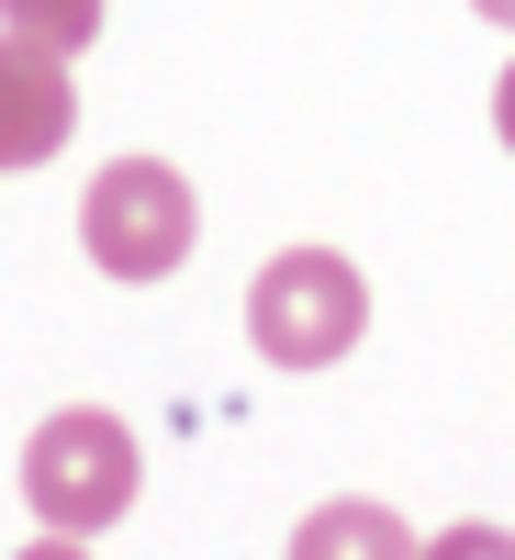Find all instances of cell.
<instances>
[{
    "instance_id": "1",
    "label": "cell",
    "mask_w": 515,
    "mask_h": 560,
    "mask_svg": "<svg viewBox=\"0 0 515 560\" xmlns=\"http://www.w3.org/2000/svg\"><path fill=\"white\" fill-rule=\"evenodd\" d=\"M370 325V280L337 258V247H280L258 280H247V337L269 370H337Z\"/></svg>"
},
{
    "instance_id": "2",
    "label": "cell",
    "mask_w": 515,
    "mask_h": 560,
    "mask_svg": "<svg viewBox=\"0 0 515 560\" xmlns=\"http://www.w3.org/2000/svg\"><path fill=\"white\" fill-rule=\"evenodd\" d=\"M134 482H147V459H134L124 415H102V404H68V415H45L23 438V504L45 527H68V538H102L134 504Z\"/></svg>"
},
{
    "instance_id": "3",
    "label": "cell",
    "mask_w": 515,
    "mask_h": 560,
    "mask_svg": "<svg viewBox=\"0 0 515 560\" xmlns=\"http://www.w3.org/2000/svg\"><path fill=\"white\" fill-rule=\"evenodd\" d=\"M191 236H202V213H191V179L168 158H113L79 202V247L102 280H168L191 258Z\"/></svg>"
},
{
    "instance_id": "4",
    "label": "cell",
    "mask_w": 515,
    "mask_h": 560,
    "mask_svg": "<svg viewBox=\"0 0 515 560\" xmlns=\"http://www.w3.org/2000/svg\"><path fill=\"white\" fill-rule=\"evenodd\" d=\"M68 124H79L68 57L0 23V179H12V168H45V158L68 147Z\"/></svg>"
},
{
    "instance_id": "5",
    "label": "cell",
    "mask_w": 515,
    "mask_h": 560,
    "mask_svg": "<svg viewBox=\"0 0 515 560\" xmlns=\"http://www.w3.org/2000/svg\"><path fill=\"white\" fill-rule=\"evenodd\" d=\"M426 538H414L393 504H370V493H337V504H314V516L292 527V560H414Z\"/></svg>"
},
{
    "instance_id": "6",
    "label": "cell",
    "mask_w": 515,
    "mask_h": 560,
    "mask_svg": "<svg viewBox=\"0 0 515 560\" xmlns=\"http://www.w3.org/2000/svg\"><path fill=\"white\" fill-rule=\"evenodd\" d=\"M0 23L34 34V45H57V57H79V45L102 34V0H0Z\"/></svg>"
},
{
    "instance_id": "7",
    "label": "cell",
    "mask_w": 515,
    "mask_h": 560,
    "mask_svg": "<svg viewBox=\"0 0 515 560\" xmlns=\"http://www.w3.org/2000/svg\"><path fill=\"white\" fill-rule=\"evenodd\" d=\"M414 560H515V527H437Z\"/></svg>"
},
{
    "instance_id": "8",
    "label": "cell",
    "mask_w": 515,
    "mask_h": 560,
    "mask_svg": "<svg viewBox=\"0 0 515 560\" xmlns=\"http://www.w3.org/2000/svg\"><path fill=\"white\" fill-rule=\"evenodd\" d=\"M23 560H90V538H68V527H45V538H34Z\"/></svg>"
},
{
    "instance_id": "9",
    "label": "cell",
    "mask_w": 515,
    "mask_h": 560,
    "mask_svg": "<svg viewBox=\"0 0 515 560\" xmlns=\"http://www.w3.org/2000/svg\"><path fill=\"white\" fill-rule=\"evenodd\" d=\"M493 124H504V147H515V68H504V90H493Z\"/></svg>"
},
{
    "instance_id": "10",
    "label": "cell",
    "mask_w": 515,
    "mask_h": 560,
    "mask_svg": "<svg viewBox=\"0 0 515 560\" xmlns=\"http://www.w3.org/2000/svg\"><path fill=\"white\" fill-rule=\"evenodd\" d=\"M471 12H482V23H504V34H515V0H471Z\"/></svg>"
}]
</instances>
